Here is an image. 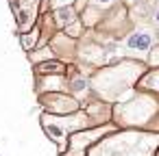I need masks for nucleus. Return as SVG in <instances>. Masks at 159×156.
I'll use <instances>...</instances> for the list:
<instances>
[{
    "mask_svg": "<svg viewBox=\"0 0 159 156\" xmlns=\"http://www.w3.org/2000/svg\"><path fill=\"white\" fill-rule=\"evenodd\" d=\"M146 70H148L146 61L139 59H122V61L105 63V67L96 70L87 78L89 91L92 95L109 104L122 102L135 91V85Z\"/></svg>",
    "mask_w": 159,
    "mask_h": 156,
    "instance_id": "nucleus-1",
    "label": "nucleus"
},
{
    "mask_svg": "<svg viewBox=\"0 0 159 156\" xmlns=\"http://www.w3.org/2000/svg\"><path fill=\"white\" fill-rule=\"evenodd\" d=\"M159 132L144 128H116L87 147L83 156H155Z\"/></svg>",
    "mask_w": 159,
    "mask_h": 156,
    "instance_id": "nucleus-2",
    "label": "nucleus"
},
{
    "mask_svg": "<svg viewBox=\"0 0 159 156\" xmlns=\"http://www.w3.org/2000/svg\"><path fill=\"white\" fill-rule=\"evenodd\" d=\"M42 124H44V130L48 132V137L59 145V152L66 150L68 137H70L74 130L94 126V121H92V117H89V113H87L85 108H76V111L66 113V115L44 113V115H42Z\"/></svg>",
    "mask_w": 159,
    "mask_h": 156,
    "instance_id": "nucleus-3",
    "label": "nucleus"
},
{
    "mask_svg": "<svg viewBox=\"0 0 159 156\" xmlns=\"http://www.w3.org/2000/svg\"><path fill=\"white\" fill-rule=\"evenodd\" d=\"M118 126L113 121H105V124H96V126H89V128H81V130H74L70 137H68V145L66 150L61 152V156H83L87 152L89 145H94L100 137H105L107 132L116 130Z\"/></svg>",
    "mask_w": 159,
    "mask_h": 156,
    "instance_id": "nucleus-4",
    "label": "nucleus"
},
{
    "mask_svg": "<svg viewBox=\"0 0 159 156\" xmlns=\"http://www.w3.org/2000/svg\"><path fill=\"white\" fill-rule=\"evenodd\" d=\"M42 104H44L46 113H55V115H66V113L81 108V102L74 95H66L61 91H50V93L42 95Z\"/></svg>",
    "mask_w": 159,
    "mask_h": 156,
    "instance_id": "nucleus-5",
    "label": "nucleus"
},
{
    "mask_svg": "<svg viewBox=\"0 0 159 156\" xmlns=\"http://www.w3.org/2000/svg\"><path fill=\"white\" fill-rule=\"evenodd\" d=\"M13 13L18 18V28L20 33H26L35 26L37 13H39V0H11Z\"/></svg>",
    "mask_w": 159,
    "mask_h": 156,
    "instance_id": "nucleus-6",
    "label": "nucleus"
},
{
    "mask_svg": "<svg viewBox=\"0 0 159 156\" xmlns=\"http://www.w3.org/2000/svg\"><path fill=\"white\" fill-rule=\"evenodd\" d=\"M157 44V33L150 31V28H135L126 35L124 39V48L131 50V52H150V48Z\"/></svg>",
    "mask_w": 159,
    "mask_h": 156,
    "instance_id": "nucleus-7",
    "label": "nucleus"
},
{
    "mask_svg": "<svg viewBox=\"0 0 159 156\" xmlns=\"http://www.w3.org/2000/svg\"><path fill=\"white\" fill-rule=\"evenodd\" d=\"M135 87L137 89H144V91H152V93L159 95V67H148L139 76V80H137Z\"/></svg>",
    "mask_w": 159,
    "mask_h": 156,
    "instance_id": "nucleus-8",
    "label": "nucleus"
},
{
    "mask_svg": "<svg viewBox=\"0 0 159 156\" xmlns=\"http://www.w3.org/2000/svg\"><path fill=\"white\" fill-rule=\"evenodd\" d=\"M52 24L57 26V28H63V26H68L70 22H74L76 18H79V13L72 9V5L70 7H59V9H52Z\"/></svg>",
    "mask_w": 159,
    "mask_h": 156,
    "instance_id": "nucleus-9",
    "label": "nucleus"
},
{
    "mask_svg": "<svg viewBox=\"0 0 159 156\" xmlns=\"http://www.w3.org/2000/svg\"><path fill=\"white\" fill-rule=\"evenodd\" d=\"M39 91H61L66 89V74H44Z\"/></svg>",
    "mask_w": 159,
    "mask_h": 156,
    "instance_id": "nucleus-10",
    "label": "nucleus"
},
{
    "mask_svg": "<svg viewBox=\"0 0 159 156\" xmlns=\"http://www.w3.org/2000/svg\"><path fill=\"white\" fill-rule=\"evenodd\" d=\"M35 72H37L39 76H44V74H66V72H68V65H66L63 61L48 59V61L37 63V65H35Z\"/></svg>",
    "mask_w": 159,
    "mask_h": 156,
    "instance_id": "nucleus-11",
    "label": "nucleus"
},
{
    "mask_svg": "<svg viewBox=\"0 0 159 156\" xmlns=\"http://www.w3.org/2000/svg\"><path fill=\"white\" fill-rule=\"evenodd\" d=\"M37 37H39V28H37V26H33L31 31H26V33L22 35V46H24L26 50H33V48H35V44H37Z\"/></svg>",
    "mask_w": 159,
    "mask_h": 156,
    "instance_id": "nucleus-12",
    "label": "nucleus"
},
{
    "mask_svg": "<svg viewBox=\"0 0 159 156\" xmlns=\"http://www.w3.org/2000/svg\"><path fill=\"white\" fill-rule=\"evenodd\" d=\"M146 65L148 67H159V46H152L150 48L148 59H146Z\"/></svg>",
    "mask_w": 159,
    "mask_h": 156,
    "instance_id": "nucleus-13",
    "label": "nucleus"
},
{
    "mask_svg": "<svg viewBox=\"0 0 159 156\" xmlns=\"http://www.w3.org/2000/svg\"><path fill=\"white\" fill-rule=\"evenodd\" d=\"M116 2H118V0H89V5H92V7L102 9V11H105V9H109V7H113Z\"/></svg>",
    "mask_w": 159,
    "mask_h": 156,
    "instance_id": "nucleus-14",
    "label": "nucleus"
},
{
    "mask_svg": "<svg viewBox=\"0 0 159 156\" xmlns=\"http://www.w3.org/2000/svg\"><path fill=\"white\" fill-rule=\"evenodd\" d=\"M74 2H76V0H50V7L52 9H59V7H70Z\"/></svg>",
    "mask_w": 159,
    "mask_h": 156,
    "instance_id": "nucleus-15",
    "label": "nucleus"
},
{
    "mask_svg": "<svg viewBox=\"0 0 159 156\" xmlns=\"http://www.w3.org/2000/svg\"><path fill=\"white\" fill-rule=\"evenodd\" d=\"M152 22H155V24L159 26V7H157V9L152 11Z\"/></svg>",
    "mask_w": 159,
    "mask_h": 156,
    "instance_id": "nucleus-16",
    "label": "nucleus"
},
{
    "mask_svg": "<svg viewBox=\"0 0 159 156\" xmlns=\"http://www.w3.org/2000/svg\"><path fill=\"white\" fill-rule=\"evenodd\" d=\"M155 156H159V145H157V150H155Z\"/></svg>",
    "mask_w": 159,
    "mask_h": 156,
    "instance_id": "nucleus-17",
    "label": "nucleus"
}]
</instances>
